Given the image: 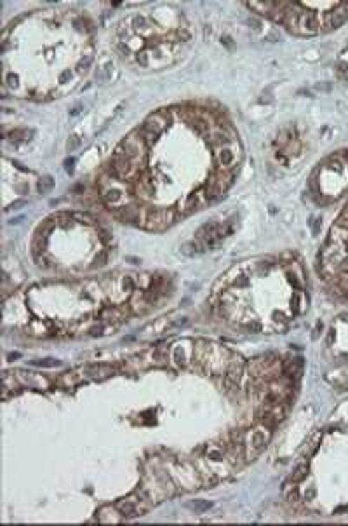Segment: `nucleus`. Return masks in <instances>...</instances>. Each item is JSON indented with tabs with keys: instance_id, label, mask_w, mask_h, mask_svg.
I'll return each mask as SVG.
<instances>
[{
	"instance_id": "f257e3e1",
	"label": "nucleus",
	"mask_w": 348,
	"mask_h": 526,
	"mask_svg": "<svg viewBox=\"0 0 348 526\" xmlns=\"http://www.w3.org/2000/svg\"><path fill=\"white\" fill-rule=\"evenodd\" d=\"M317 270L336 297L348 301V202L331 227L319 253Z\"/></svg>"
},
{
	"instance_id": "f03ea898",
	"label": "nucleus",
	"mask_w": 348,
	"mask_h": 526,
	"mask_svg": "<svg viewBox=\"0 0 348 526\" xmlns=\"http://www.w3.org/2000/svg\"><path fill=\"white\" fill-rule=\"evenodd\" d=\"M169 119H171L169 112H155V114H152L150 117L143 122V125L138 129V133L145 138L148 147H152V145L158 140V137H161L162 131H164L165 125H167Z\"/></svg>"
},
{
	"instance_id": "7ed1b4c3",
	"label": "nucleus",
	"mask_w": 348,
	"mask_h": 526,
	"mask_svg": "<svg viewBox=\"0 0 348 526\" xmlns=\"http://www.w3.org/2000/svg\"><path fill=\"white\" fill-rule=\"evenodd\" d=\"M119 147L122 148L124 154H126L127 157L133 159L134 164L138 166V169H140V166L145 164V159H147V152H148V145H147V141H145V138L141 137L138 131L127 134Z\"/></svg>"
},
{
	"instance_id": "20e7f679",
	"label": "nucleus",
	"mask_w": 348,
	"mask_h": 526,
	"mask_svg": "<svg viewBox=\"0 0 348 526\" xmlns=\"http://www.w3.org/2000/svg\"><path fill=\"white\" fill-rule=\"evenodd\" d=\"M115 507L119 509L120 516L124 518H136V516L145 514L152 505L143 493H133L115 502Z\"/></svg>"
},
{
	"instance_id": "39448f33",
	"label": "nucleus",
	"mask_w": 348,
	"mask_h": 526,
	"mask_svg": "<svg viewBox=\"0 0 348 526\" xmlns=\"http://www.w3.org/2000/svg\"><path fill=\"white\" fill-rule=\"evenodd\" d=\"M176 211L174 209H147V216H145L143 227L147 230H155V232H161V230L167 229L169 225L176 222Z\"/></svg>"
},
{
	"instance_id": "423d86ee",
	"label": "nucleus",
	"mask_w": 348,
	"mask_h": 526,
	"mask_svg": "<svg viewBox=\"0 0 348 526\" xmlns=\"http://www.w3.org/2000/svg\"><path fill=\"white\" fill-rule=\"evenodd\" d=\"M15 376H16V380H18L19 385L28 387V389H33V390H47L51 385L49 378H46V376L35 371L18 369V371L15 373Z\"/></svg>"
},
{
	"instance_id": "0eeeda50",
	"label": "nucleus",
	"mask_w": 348,
	"mask_h": 526,
	"mask_svg": "<svg viewBox=\"0 0 348 526\" xmlns=\"http://www.w3.org/2000/svg\"><path fill=\"white\" fill-rule=\"evenodd\" d=\"M117 216H119L120 222L124 223H131V225H140L141 223V225H143V216H147V209L134 208V206H124V208H120L119 211H117Z\"/></svg>"
},
{
	"instance_id": "6e6552de",
	"label": "nucleus",
	"mask_w": 348,
	"mask_h": 526,
	"mask_svg": "<svg viewBox=\"0 0 348 526\" xmlns=\"http://www.w3.org/2000/svg\"><path fill=\"white\" fill-rule=\"evenodd\" d=\"M208 201V197H205V192H199V193H190V195L185 199L183 202H180V211L183 213V215H192V213H195L197 209H201L202 206L205 204Z\"/></svg>"
},
{
	"instance_id": "1a4fd4ad",
	"label": "nucleus",
	"mask_w": 348,
	"mask_h": 526,
	"mask_svg": "<svg viewBox=\"0 0 348 526\" xmlns=\"http://www.w3.org/2000/svg\"><path fill=\"white\" fill-rule=\"evenodd\" d=\"M82 373H84L82 376H87V378H91V380L101 382V380L110 378V376L115 373V368L110 365H94V366H86V368L82 369Z\"/></svg>"
},
{
	"instance_id": "9d476101",
	"label": "nucleus",
	"mask_w": 348,
	"mask_h": 526,
	"mask_svg": "<svg viewBox=\"0 0 348 526\" xmlns=\"http://www.w3.org/2000/svg\"><path fill=\"white\" fill-rule=\"evenodd\" d=\"M216 161L221 166L223 169H232L235 168V161H237V155L234 150L230 148H219L218 154H216Z\"/></svg>"
},
{
	"instance_id": "9b49d317",
	"label": "nucleus",
	"mask_w": 348,
	"mask_h": 526,
	"mask_svg": "<svg viewBox=\"0 0 348 526\" xmlns=\"http://www.w3.org/2000/svg\"><path fill=\"white\" fill-rule=\"evenodd\" d=\"M82 378H84V376H79V375H77V373L66 371V373H63V375L57 376V378H56V385L62 387V389L70 390V389H73V387L79 385V383L82 382Z\"/></svg>"
},
{
	"instance_id": "f8f14e48",
	"label": "nucleus",
	"mask_w": 348,
	"mask_h": 526,
	"mask_svg": "<svg viewBox=\"0 0 348 526\" xmlns=\"http://www.w3.org/2000/svg\"><path fill=\"white\" fill-rule=\"evenodd\" d=\"M101 197L107 206H117L124 199V192L117 186H108L107 190H103Z\"/></svg>"
},
{
	"instance_id": "ddd939ff",
	"label": "nucleus",
	"mask_w": 348,
	"mask_h": 526,
	"mask_svg": "<svg viewBox=\"0 0 348 526\" xmlns=\"http://www.w3.org/2000/svg\"><path fill=\"white\" fill-rule=\"evenodd\" d=\"M205 251H208V247H205V244L202 243V240H194V243H187L181 246V253L188 258L201 256V254H204Z\"/></svg>"
},
{
	"instance_id": "4468645a",
	"label": "nucleus",
	"mask_w": 348,
	"mask_h": 526,
	"mask_svg": "<svg viewBox=\"0 0 348 526\" xmlns=\"http://www.w3.org/2000/svg\"><path fill=\"white\" fill-rule=\"evenodd\" d=\"M225 453H226V446L225 444H208L205 446V457L209 458V460H214V462H219V460H223L225 458Z\"/></svg>"
},
{
	"instance_id": "2eb2a0df",
	"label": "nucleus",
	"mask_w": 348,
	"mask_h": 526,
	"mask_svg": "<svg viewBox=\"0 0 348 526\" xmlns=\"http://www.w3.org/2000/svg\"><path fill=\"white\" fill-rule=\"evenodd\" d=\"M53 186H54V179L51 178V176H44V178H40L39 183H37V190H39L40 193L49 192Z\"/></svg>"
},
{
	"instance_id": "dca6fc26",
	"label": "nucleus",
	"mask_w": 348,
	"mask_h": 526,
	"mask_svg": "<svg viewBox=\"0 0 348 526\" xmlns=\"http://www.w3.org/2000/svg\"><path fill=\"white\" fill-rule=\"evenodd\" d=\"M187 507L194 509L195 512H204V511H209V509L212 507V504L205 500H195V502H190V504H187Z\"/></svg>"
},
{
	"instance_id": "f3484780",
	"label": "nucleus",
	"mask_w": 348,
	"mask_h": 526,
	"mask_svg": "<svg viewBox=\"0 0 348 526\" xmlns=\"http://www.w3.org/2000/svg\"><path fill=\"white\" fill-rule=\"evenodd\" d=\"M30 134H32V131H28V129H15V131L9 134V138H11L12 141H23V140H26Z\"/></svg>"
},
{
	"instance_id": "a211bd4d",
	"label": "nucleus",
	"mask_w": 348,
	"mask_h": 526,
	"mask_svg": "<svg viewBox=\"0 0 348 526\" xmlns=\"http://www.w3.org/2000/svg\"><path fill=\"white\" fill-rule=\"evenodd\" d=\"M107 261H108V253L107 251H101V253L93 260V265L91 267H93V269H96V267H103Z\"/></svg>"
},
{
	"instance_id": "6ab92c4d",
	"label": "nucleus",
	"mask_w": 348,
	"mask_h": 526,
	"mask_svg": "<svg viewBox=\"0 0 348 526\" xmlns=\"http://www.w3.org/2000/svg\"><path fill=\"white\" fill-rule=\"evenodd\" d=\"M35 366H42V368H54V366H59L62 362L54 361V359H44V361H33Z\"/></svg>"
},
{
	"instance_id": "aec40b11",
	"label": "nucleus",
	"mask_w": 348,
	"mask_h": 526,
	"mask_svg": "<svg viewBox=\"0 0 348 526\" xmlns=\"http://www.w3.org/2000/svg\"><path fill=\"white\" fill-rule=\"evenodd\" d=\"M174 359H176V362L180 366H187V358H185V354H183V351H181V349H176V351H174Z\"/></svg>"
},
{
	"instance_id": "412c9836",
	"label": "nucleus",
	"mask_w": 348,
	"mask_h": 526,
	"mask_svg": "<svg viewBox=\"0 0 348 526\" xmlns=\"http://www.w3.org/2000/svg\"><path fill=\"white\" fill-rule=\"evenodd\" d=\"M108 77H110V70H108V69H100L96 72V80H98V82H104V80H107Z\"/></svg>"
},
{
	"instance_id": "4be33fe9",
	"label": "nucleus",
	"mask_w": 348,
	"mask_h": 526,
	"mask_svg": "<svg viewBox=\"0 0 348 526\" xmlns=\"http://www.w3.org/2000/svg\"><path fill=\"white\" fill-rule=\"evenodd\" d=\"M79 145H80V138L79 137H72L68 140V145H66V147H68V150L72 152V150H75V148L79 147Z\"/></svg>"
},
{
	"instance_id": "5701e85b",
	"label": "nucleus",
	"mask_w": 348,
	"mask_h": 526,
	"mask_svg": "<svg viewBox=\"0 0 348 526\" xmlns=\"http://www.w3.org/2000/svg\"><path fill=\"white\" fill-rule=\"evenodd\" d=\"M75 218L77 220H80V222H86V223H94V218H93V216H89V215H82V213H77V215H75Z\"/></svg>"
},
{
	"instance_id": "b1692460",
	"label": "nucleus",
	"mask_w": 348,
	"mask_h": 526,
	"mask_svg": "<svg viewBox=\"0 0 348 526\" xmlns=\"http://www.w3.org/2000/svg\"><path fill=\"white\" fill-rule=\"evenodd\" d=\"M89 333L93 335V337H101V335L104 333V326H103V324L96 326V328H93V330H91Z\"/></svg>"
},
{
	"instance_id": "393cba45",
	"label": "nucleus",
	"mask_w": 348,
	"mask_h": 526,
	"mask_svg": "<svg viewBox=\"0 0 348 526\" xmlns=\"http://www.w3.org/2000/svg\"><path fill=\"white\" fill-rule=\"evenodd\" d=\"M248 330L251 331V333H259V331H262V326H259L258 322H251V324H248Z\"/></svg>"
},
{
	"instance_id": "a878e982",
	"label": "nucleus",
	"mask_w": 348,
	"mask_h": 526,
	"mask_svg": "<svg viewBox=\"0 0 348 526\" xmlns=\"http://www.w3.org/2000/svg\"><path fill=\"white\" fill-rule=\"evenodd\" d=\"M73 162H75V159H66L65 161L66 173H73Z\"/></svg>"
},
{
	"instance_id": "bb28decb",
	"label": "nucleus",
	"mask_w": 348,
	"mask_h": 526,
	"mask_svg": "<svg viewBox=\"0 0 348 526\" xmlns=\"http://www.w3.org/2000/svg\"><path fill=\"white\" fill-rule=\"evenodd\" d=\"M79 112H80V107H75V108H73V110H72V115H77V114H79Z\"/></svg>"
},
{
	"instance_id": "cd10ccee",
	"label": "nucleus",
	"mask_w": 348,
	"mask_h": 526,
	"mask_svg": "<svg viewBox=\"0 0 348 526\" xmlns=\"http://www.w3.org/2000/svg\"><path fill=\"white\" fill-rule=\"evenodd\" d=\"M16 358H19V354H11V356H9V359H16Z\"/></svg>"
}]
</instances>
